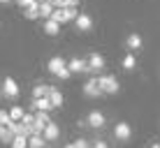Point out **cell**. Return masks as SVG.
Returning a JSON list of instances; mask_svg holds the SVG:
<instances>
[{
  "mask_svg": "<svg viewBox=\"0 0 160 148\" xmlns=\"http://www.w3.org/2000/svg\"><path fill=\"white\" fill-rule=\"evenodd\" d=\"M49 72L56 74L58 79H70V74H72L63 58H51V60H49Z\"/></svg>",
  "mask_w": 160,
  "mask_h": 148,
  "instance_id": "obj_1",
  "label": "cell"
},
{
  "mask_svg": "<svg viewBox=\"0 0 160 148\" xmlns=\"http://www.w3.org/2000/svg\"><path fill=\"white\" fill-rule=\"evenodd\" d=\"M98 84H100L102 93H109V95L118 93V81H116V76H112V74H102L100 79H98Z\"/></svg>",
  "mask_w": 160,
  "mask_h": 148,
  "instance_id": "obj_2",
  "label": "cell"
},
{
  "mask_svg": "<svg viewBox=\"0 0 160 148\" xmlns=\"http://www.w3.org/2000/svg\"><path fill=\"white\" fill-rule=\"evenodd\" d=\"M84 93L88 97H98V95H102V88H100V84H98V79H88L86 84H84Z\"/></svg>",
  "mask_w": 160,
  "mask_h": 148,
  "instance_id": "obj_3",
  "label": "cell"
},
{
  "mask_svg": "<svg viewBox=\"0 0 160 148\" xmlns=\"http://www.w3.org/2000/svg\"><path fill=\"white\" fill-rule=\"evenodd\" d=\"M130 134H132V130H130L128 123H118L116 127H114V136H116V139H121V141H128Z\"/></svg>",
  "mask_w": 160,
  "mask_h": 148,
  "instance_id": "obj_4",
  "label": "cell"
},
{
  "mask_svg": "<svg viewBox=\"0 0 160 148\" xmlns=\"http://www.w3.org/2000/svg\"><path fill=\"white\" fill-rule=\"evenodd\" d=\"M2 90H5V95H7V97H16V95H19V86H16V81L12 79V76H7V79H5Z\"/></svg>",
  "mask_w": 160,
  "mask_h": 148,
  "instance_id": "obj_5",
  "label": "cell"
},
{
  "mask_svg": "<svg viewBox=\"0 0 160 148\" xmlns=\"http://www.w3.org/2000/svg\"><path fill=\"white\" fill-rule=\"evenodd\" d=\"M88 67H91V72H98V69L104 67V58L100 53H91V58H88Z\"/></svg>",
  "mask_w": 160,
  "mask_h": 148,
  "instance_id": "obj_6",
  "label": "cell"
},
{
  "mask_svg": "<svg viewBox=\"0 0 160 148\" xmlns=\"http://www.w3.org/2000/svg\"><path fill=\"white\" fill-rule=\"evenodd\" d=\"M68 67H70V72H91L88 63H84V60H79V58L70 60V63H68Z\"/></svg>",
  "mask_w": 160,
  "mask_h": 148,
  "instance_id": "obj_7",
  "label": "cell"
},
{
  "mask_svg": "<svg viewBox=\"0 0 160 148\" xmlns=\"http://www.w3.org/2000/svg\"><path fill=\"white\" fill-rule=\"evenodd\" d=\"M74 23H77V28H79V30H91L93 28V19L88 14H79Z\"/></svg>",
  "mask_w": 160,
  "mask_h": 148,
  "instance_id": "obj_8",
  "label": "cell"
},
{
  "mask_svg": "<svg viewBox=\"0 0 160 148\" xmlns=\"http://www.w3.org/2000/svg\"><path fill=\"white\" fill-rule=\"evenodd\" d=\"M86 123L91 125V127H102V125H104V116H102L100 111H91V113H88V120H86Z\"/></svg>",
  "mask_w": 160,
  "mask_h": 148,
  "instance_id": "obj_9",
  "label": "cell"
},
{
  "mask_svg": "<svg viewBox=\"0 0 160 148\" xmlns=\"http://www.w3.org/2000/svg\"><path fill=\"white\" fill-rule=\"evenodd\" d=\"M51 88H53V86H37V88H32V100L49 97V95H51Z\"/></svg>",
  "mask_w": 160,
  "mask_h": 148,
  "instance_id": "obj_10",
  "label": "cell"
},
{
  "mask_svg": "<svg viewBox=\"0 0 160 148\" xmlns=\"http://www.w3.org/2000/svg\"><path fill=\"white\" fill-rule=\"evenodd\" d=\"M53 104H51V100L49 97H42V100H32V109L35 111H49Z\"/></svg>",
  "mask_w": 160,
  "mask_h": 148,
  "instance_id": "obj_11",
  "label": "cell"
},
{
  "mask_svg": "<svg viewBox=\"0 0 160 148\" xmlns=\"http://www.w3.org/2000/svg\"><path fill=\"white\" fill-rule=\"evenodd\" d=\"M51 21H56V23H68L70 21V14H68V9H53V14H51Z\"/></svg>",
  "mask_w": 160,
  "mask_h": 148,
  "instance_id": "obj_12",
  "label": "cell"
},
{
  "mask_svg": "<svg viewBox=\"0 0 160 148\" xmlns=\"http://www.w3.org/2000/svg\"><path fill=\"white\" fill-rule=\"evenodd\" d=\"M44 139H47V141H53V139H56V136H58V125L56 123H49L47 125V127H44Z\"/></svg>",
  "mask_w": 160,
  "mask_h": 148,
  "instance_id": "obj_13",
  "label": "cell"
},
{
  "mask_svg": "<svg viewBox=\"0 0 160 148\" xmlns=\"http://www.w3.org/2000/svg\"><path fill=\"white\" fill-rule=\"evenodd\" d=\"M37 16H40V2L35 0V2H32L28 9H26V19H28V21H35Z\"/></svg>",
  "mask_w": 160,
  "mask_h": 148,
  "instance_id": "obj_14",
  "label": "cell"
},
{
  "mask_svg": "<svg viewBox=\"0 0 160 148\" xmlns=\"http://www.w3.org/2000/svg\"><path fill=\"white\" fill-rule=\"evenodd\" d=\"M53 9H56V7H53V5H51V0H49V2H42L40 5V16H44V19H51V14H53Z\"/></svg>",
  "mask_w": 160,
  "mask_h": 148,
  "instance_id": "obj_15",
  "label": "cell"
},
{
  "mask_svg": "<svg viewBox=\"0 0 160 148\" xmlns=\"http://www.w3.org/2000/svg\"><path fill=\"white\" fill-rule=\"evenodd\" d=\"M44 146H47V139H44L42 134L30 136V139H28V148H44Z\"/></svg>",
  "mask_w": 160,
  "mask_h": 148,
  "instance_id": "obj_16",
  "label": "cell"
},
{
  "mask_svg": "<svg viewBox=\"0 0 160 148\" xmlns=\"http://www.w3.org/2000/svg\"><path fill=\"white\" fill-rule=\"evenodd\" d=\"M44 32H47V35H58V32H60V23H56V21L49 19L47 23H44Z\"/></svg>",
  "mask_w": 160,
  "mask_h": 148,
  "instance_id": "obj_17",
  "label": "cell"
},
{
  "mask_svg": "<svg viewBox=\"0 0 160 148\" xmlns=\"http://www.w3.org/2000/svg\"><path fill=\"white\" fill-rule=\"evenodd\" d=\"M23 116H26V113H23V109H21V107H12V109H9V118H12L14 123H21Z\"/></svg>",
  "mask_w": 160,
  "mask_h": 148,
  "instance_id": "obj_18",
  "label": "cell"
},
{
  "mask_svg": "<svg viewBox=\"0 0 160 148\" xmlns=\"http://www.w3.org/2000/svg\"><path fill=\"white\" fill-rule=\"evenodd\" d=\"M139 46H142V37L137 35V32H132V35L128 37V49H132V51H137Z\"/></svg>",
  "mask_w": 160,
  "mask_h": 148,
  "instance_id": "obj_19",
  "label": "cell"
},
{
  "mask_svg": "<svg viewBox=\"0 0 160 148\" xmlns=\"http://www.w3.org/2000/svg\"><path fill=\"white\" fill-rule=\"evenodd\" d=\"M49 100H51L53 107H60V104H63V95H60V90H58V88H51V95H49Z\"/></svg>",
  "mask_w": 160,
  "mask_h": 148,
  "instance_id": "obj_20",
  "label": "cell"
},
{
  "mask_svg": "<svg viewBox=\"0 0 160 148\" xmlns=\"http://www.w3.org/2000/svg\"><path fill=\"white\" fill-rule=\"evenodd\" d=\"M12 148H28V136H16V139L12 141Z\"/></svg>",
  "mask_w": 160,
  "mask_h": 148,
  "instance_id": "obj_21",
  "label": "cell"
},
{
  "mask_svg": "<svg viewBox=\"0 0 160 148\" xmlns=\"http://www.w3.org/2000/svg\"><path fill=\"white\" fill-rule=\"evenodd\" d=\"M14 120L9 118V111H0V125H5V127H9Z\"/></svg>",
  "mask_w": 160,
  "mask_h": 148,
  "instance_id": "obj_22",
  "label": "cell"
},
{
  "mask_svg": "<svg viewBox=\"0 0 160 148\" xmlns=\"http://www.w3.org/2000/svg\"><path fill=\"white\" fill-rule=\"evenodd\" d=\"M123 67H125V69H132V67H135V53H128V56L123 58Z\"/></svg>",
  "mask_w": 160,
  "mask_h": 148,
  "instance_id": "obj_23",
  "label": "cell"
},
{
  "mask_svg": "<svg viewBox=\"0 0 160 148\" xmlns=\"http://www.w3.org/2000/svg\"><path fill=\"white\" fill-rule=\"evenodd\" d=\"M21 123H23L26 127H30V125H35V116H32V113H26V116H23V120H21Z\"/></svg>",
  "mask_w": 160,
  "mask_h": 148,
  "instance_id": "obj_24",
  "label": "cell"
},
{
  "mask_svg": "<svg viewBox=\"0 0 160 148\" xmlns=\"http://www.w3.org/2000/svg\"><path fill=\"white\" fill-rule=\"evenodd\" d=\"M16 2H19V7H26V9H28L30 5L35 2V0H16Z\"/></svg>",
  "mask_w": 160,
  "mask_h": 148,
  "instance_id": "obj_25",
  "label": "cell"
},
{
  "mask_svg": "<svg viewBox=\"0 0 160 148\" xmlns=\"http://www.w3.org/2000/svg\"><path fill=\"white\" fill-rule=\"evenodd\" d=\"M77 5H79V0H65V7H74L77 9Z\"/></svg>",
  "mask_w": 160,
  "mask_h": 148,
  "instance_id": "obj_26",
  "label": "cell"
},
{
  "mask_svg": "<svg viewBox=\"0 0 160 148\" xmlns=\"http://www.w3.org/2000/svg\"><path fill=\"white\" fill-rule=\"evenodd\" d=\"M93 148H109V146L104 144V141H95V144H93Z\"/></svg>",
  "mask_w": 160,
  "mask_h": 148,
  "instance_id": "obj_27",
  "label": "cell"
},
{
  "mask_svg": "<svg viewBox=\"0 0 160 148\" xmlns=\"http://www.w3.org/2000/svg\"><path fill=\"white\" fill-rule=\"evenodd\" d=\"M5 134H7V127H5V125H0V141L5 139Z\"/></svg>",
  "mask_w": 160,
  "mask_h": 148,
  "instance_id": "obj_28",
  "label": "cell"
},
{
  "mask_svg": "<svg viewBox=\"0 0 160 148\" xmlns=\"http://www.w3.org/2000/svg\"><path fill=\"white\" fill-rule=\"evenodd\" d=\"M151 148H160V144H151Z\"/></svg>",
  "mask_w": 160,
  "mask_h": 148,
  "instance_id": "obj_29",
  "label": "cell"
},
{
  "mask_svg": "<svg viewBox=\"0 0 160 148\" xmlns=\"http://www.w3.org/2000/svg\"><path fill=\"white\" fill-rule=\"evenodd\" d=\"M37 2H40V5H42V2H49V0H37Z\"/></svg>",
  "mask_w": 160,
  "mask_h": 148,
  "instance_id": "obj_30",
  "label": "cell"
},
{
  "mask_svg": "<svg viewBox=\"0 0 160 148\" xmlns=\"http://www.w3.org/2000/svg\"><path fill=\"white\" fill-rule=\"evenodd\" d=\"M0 2H9V0H0Z\"/></svg>",
  "mask_w": 160,
  "mask_h": 148,
  "instance_id": "obj_31",
  "label": "cell"
},
{
  "mask_svg": "<svg viewBox=\"0 0 160 148\" xmlns=\"http://www.w3.org/2000/svg\"><path fill=\"white\" fill-rule=\"evenodd\" d=\"M0 93H2V88H0Z\"/></svg>",
  "mask_w": 160,
  "mask_h": 148,
  "instance_id": "obj_32",
  "label": "cell"
}]
</instances>
